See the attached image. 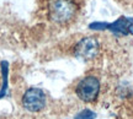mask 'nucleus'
Segmentation results:
<instances>
[{"label":"nucleus","mask_w":133,"mask_h":119,"mask_svg":"<svg viewBox=\"0 0 133 119\" xmlns=\"http://www.w3.org/2000/svg\"><path fill=\"white\" fill-rule=\"evenodd\" d=\"M78 6L73 0H51L48 4V16L51 21L63 25L75 17Z\"/></svg>","instance_id":"nucleus-1"},{"label":"nucleus","mask_w":133,"mask_h":119,"mask_svg":"<svg viewBox=\"0 0 133 119\" xmlns=\"http://www.w3.org/2000/svg\"><path fill=\"white\" fill-rule=\"evenodd\" d=\"M76 95L84 102H94L100 92V81L95 76H86L76 85Z\"/></svg>","instance_id":"nucleus-2"},{"label":"nucleus","mask_w":133,"mask_h":119,"mask_svg":"<svg viewBox=\"0 0 133 119\" xmlns=\"http://www.w3.org/2000/svg\"><path fill=\"white\" fill-rule=\"evenodd\" d=\"M22 106L29 112H39L46 107V95L41 88H29L22 96Z\"/></svg>","instance_id":"nucleus-3"},{"label":"nucleus","mask_w":133,"mask_h":119,"mask_svg":"<svg viewBox=\"0 0 133 119\" xmlns=\"http://www.w3.org/2000/svg\"><path fill=\"white\" fill-rule=\"evenodd\" d=\"M99 49V41L95 37H84L76 43L75 48H74V54L80 59L89 60V59H92L97 55Z\"/></svg>","instance_id":"nucleus-4"},{"label":"nucleus","mask_w":133,"mask_h":119,"mask_svg":"<svg viewBox=\"0 0 133 119\" xmlns=\"http://www.w3.org/2000/svg\"><path fill=\"white\" fill-rule=\"evenodd\" d=\"M133 25V19L132 17H119L115 22L109 24L107 29H110L111 32H114L116 34H121V36H127L131 33V27Z\"/></svg>","instance_id":"nucleus-5"},{"label":"nucleus","mask_w":133,"mask_h":119,"mask_svg":"<svg viewBox=\"0 0 133 119\" xmlns=\"http://www.w3.org/2000/svg\"><path fill=\"white\" fill-rule=\"evenodd\" d=\"M75 119H95V113L90 109H84L76 115Z\"/></svg>","instance_id":"nucleus-6"},{"label":"nucleus","mask_w":133,"mask_h":119,"mask_svg":"<svg viewBox=\"0 0 133 119\" xmlns=\"http://www.w3.org/2000/svg\"><path fill=\"white\" fill-rule=\"evenodd\" d=\"M107 26H109V24H106V22H94L89 27L91 29H107Z\"/></svg>","instance_id":"nucleus-7"}]
</instances>
